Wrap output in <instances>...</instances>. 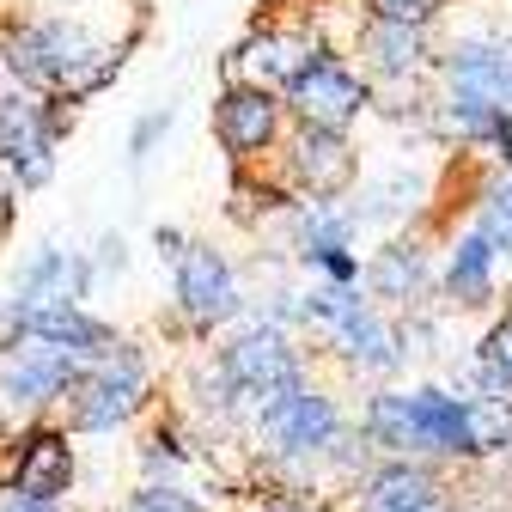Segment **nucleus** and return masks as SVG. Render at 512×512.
<instances>
[{"mask_svg": "<svg viewBox=\"0 0 512 512\" xmlns=\"http://www.w3.org/2000/svg\"><path fill=\"white\" fill-rule=\"evenodd\" d=\"M141 31L147 19H135L122 37H98L74 13H7L0 19V80L86 104L128 68V49L141 43Z\"/></svg>", "mask_w": 512, "mask_h": 512, "instance_id": "f257e3e1", "label": "nucleus"}, {"mask_svg": "<svg viewBox=\"0 0 512 512\" xmlns=\"http://www.w3.org/2000/svg\"><path fill=\"white\" fill-rule=\"evenodd\" d=\"M512 116V37L506 31H458L439 37L433 74H427V135L482 153L494 122Z\"/></svg>", "mask_w": 512, "mask_h": 512, "instance_id": "f03ea898", "label": "nucleus"}, {"mask_svg": "<svg viewBox=\"0 0 512 512\" xmlns=\"http://www.w3.org/2000/svg\"><path fill=\"white\" fill-rule=\"evenodd\" d=\"M348 433V403L336 384L324 378H311L305 391L269 403V409H256L244 421V445H250V464L256 476H269V482H287V488H317V470H324L330 458V445Z\"/></svg>", "mask_w": 512, "mask_h": 512, "instance_id": "7ed1b4c3", "label": "nucleus"}, {"mask_svg": "<svg viewBox=\"0 0 512 512\" xmlns=\"http://www.w3.org/2000/svg\"><path fill=\"white\" fill-rule=\"evenodd\" d=\"M153 409H159L153 348L135 336H116V348L80 372V384L68 391L55 421L68 427V439H110V433H135Z\"/></svg>", "mask_w": 512, "mask_h": 512, "instance_id": "20e7f679", "label": "nucleus"}, {"mask_svg": "<svg viewBox=\"0 0 512 512\" xmlns=\"http://www.w3.org/2000/svg\"><path fill=\"white\" fill-rule=\"evenodd\" d=\"M250 311V281L238 269V256L214 238L189 232L183 256L171 263V324L189 348H208L214 336H226L232 324H244Z\"/></svg>", "mask_w": 512, "mask_h": 512, "instance_id": "39448f33", "label": "nucleus"}, {"mask_svg": "<svg viewBox=\"0 0 512 512\" xmlns=\"http://www.w3.org/2000/svg\"><path fill=\"white\" fill-rule=\"evenodd\" d=\"M214 360L226 372V384L238 391V409L244 421L256 409H269L293 391H305V384L317 378V360L299 336L287 330H269V324H256V317H244V324H232L220 342H214Z\"/></svg>", "mask_w": 512, "mask_h": 512, "instance_id": "423d86ee", "label": "nucleus"}, {"mask_svg": "<svg viewBox=\"0 0 512 512\" xmlns=\"http://www.w3.org/2000/svg\"><path fill=\"white\" fill-rule=\"evenodd\" d=\"M80 488V439L61 421H19L0 433V494L74 506Z\"/></svg>", "mask_w": 512, "mask_h": 512, "instance_id": "0eeeda50", "label": "nucleus"}, {"mask_svg": "<svg viewBox=\"0 0 512 512\" xmlns=\"http://www.w3.org/2000/svg\"><path fill=\"white\" fill-rule=\"evenodd\" d=\"M281 110L287 128H324V135H354L372 116V80L354 68L348 55L324 49L281 86Z\"/></svg>", "mask_w": 512, "mask_h": 512, "instance_id": "6e6552de", "label": "nucleus"}, {"mask_svg": "<svg viewBox=\"0 0 512 512\" xmlns=\"http://www.w3.org/2000/svg\"><path fill=\"white\" fill-rule=\"evenodd\" d=\"M275 183L299 202H348L360 183V141L354 135H324V128H287L281 153L269 159Z\"/></svg>", "mask_w": 512, "mask_h": 512, "instance_id": "1a4fd4ad", "label": "nucleus"}, {"mask_svg": "<svg viewBox=\"0 0 512 512\" xmlns=\"http://www.w3.org/2000/svg\"><path fill=\"white\" fill-rule=\"evenodd\" d=\"M433 226H415V232H391L378 238L366 256H360V293L384 311V317H409L421 305H433Z\"/></svg>", "mask_w": 512, "mask_h": 512, "instance_id": "9d476101", "label": "nucleus"}, {"mask_svg": "<svg viewBox=\"0 0 512 512\" xmlns=\"http://www.w3.org/2000/svg\"><path fill=\"white\" fill-rule=\"evenodd\" d=\"M324 31L317 19H287V13H263L232 49H226V80L238 86H263V92H281L311 55H324Z\"/></svg>", "mask_w": 512, "mask_h": 512, "instance_id": "9b49d317", "label": "nucleus"}, {"mask_svg": "<svg viewBox=\"0 0 512 512\" xmlns=\"http://www.w3.org/2000/svg\"><path fill=\"white\" fill-rule=\"evenodd\" d=\"M439 202V177L415 159H397V165H378V171H360V183L348 189V214L360 220V232H415V226H433Z\"/></svg>", "mask_w": 512, "mask_h": 512, "instance_id": "f8f14e48", "label": "nucleus"}, {"mask_svg": "<svg viewBox=\"0 0 512 512\" xmlns=\"http://www.w3.org/2000/svg\"><path fill=\"white\" fill-rule=\"evenodd\" d=\"M287 141V110L281 92L263 86H238L226 80L214 92V147L232 159V171H263Z\"/></svg>", "mask_w": 512, "mask_h": 512, "instance_id": "ddd939ff", "label": "nucleus"}, {"mask_svg": "<svg viewBox=\"0 0 512 512\" xmlns=\"http://www.w3.org/2000/svg\"><path fill=\"white\" fill-rule=\"evenodd\" d=\"M311 360H330V366H342V378H366V384H403V372H409L397 317H384L372 299H360L342 324L311 348Z\"/></svg>", "mask_w": 512, "mask_h": 512, "instance_id": "4468645a", "label": "nucleus"}, {"mask_svg": "<svg viewBox=\"0 0 512 512\" xmlns=\"http://www.w3.org/2000/svg\"><path fill=\"white\" fill-rule=\"evenodd\" d=\"M80 360L55 354V348H13L0 354V415H7V427L19 421H55L61 403H68V391L80 384Z\"/></svg>", "mask_w": 512, "mask_h": 512, "instance_id": "2eb2a0df", "label": "nucleus"}, {"mask_svg": "<svg viewBox=\"0 0 512 512\" xmlns=\"http://www.w3.org/2000/svg\"><path fill=\"white\" fill-rule=\"evenodd\" d=\"M354 68L372 80V92L384 86H427L433 55H439V31H415V25H384V19H360L348 49Z\"/></svg>", "mask_w": 512, "mask_h": 512, "instance_id": "dca6fc26", "label": "nucleus"}, {"mask_svg": "<svg viewBox=\"0 0 512 512\" xmlns=\"http://www.w3.org/2000/svg\"><path fill=\"white\" fill-rule=\"evenodd\" d=\"M409 427H415V458L433 470H470V397L452 391L445 378L409 384Z\"/></svg>", "mask_w": 512, "mask_h": 512, "instance_id": "f3484780", "label": "nucleus"}, {"mask_svg": "<svg viewBox=\"0 0 512 512\" xmlns=\"http://www.w3.org/2000/svg\"><path fill=\"white\" fill-rule=\"evenodd\" d=\"M500 256L458 226L452 238L439 244V263H433V305L445 317H476V311H500Z\"/></svg>", "mask_w": 512, "mask_h": 512, "instance_id": "a211bd4d", "label": "nucleus"}, {"mask_svg": "<svg viewBox=\"0 0 512 512\" xmlns=\"http://www.w3.org/2000/svg\"><path fill=\"white\" fill-rule=\"evenodd\" d=\"M452 500V476L421 464V458H378L348 494V512H445Z\"/></svg>", "mask_w": 512, "mask_h": 512, "instance_id": "6ab92c4d", "label": "nucleus"}, {"mask_svg": "<svg viewBox=\"0 0 512 512\" xmlns=\"http://www.w3.org/2000/svg\"><path fill=\"white\" fill-rule=\"evenodd\" d=\"M7 293L25 299V305H86V299L98 293V275H92V263H86V250L61 244V238H37V244L19 256Z\"/></svg>", "mask_w": 512, "mask_h": 512, "instance_id": "aec40b11", "label": "nucleus"}, {"mask_svg": "<svg viewBox=\"0 0 512 512\" xmlns=\"http://www.w3.org/2000/svg\"><path fill=\"white\" fill-rule=\"evenodd\" d=\"M202 464H214V458L202 452V439L189 433L171 409H153V415L135 427V470H141V482L189 488V476H196Z\"/></svg>", "mask_w": 512, "mask_h": 512, "instance_id": "412c9836", "label": "nucleus"}, {"mask_svg": "<svg viewBox=\"0 0 512 512\" xmlns=\"http://www.w3.org/2000/svg\"><path fill=\"white\" fill-rule=\"evenodd\" d=\"M116 336L122 330L110 317H98L92 305H31V317H25V342L31 348H55V354L80 360V366L104 360L116 348Z\"/></svg>", "mask_w": 512, "mask_h": 512, "instance_id": "4be33fe9", "label": "nucleus"}, {"mask_svg": "<svg viewBox=\"0 0 512 512\" xmlns=\"http://www.w3.org/2000/svg\"><path fill=\"white\" fill-rule=\"evenodd\" d=\"M452 391L512 403V305L506 311H488V324L476 336V354H470V372L452 384Z\"/></svg>", "mask_w": 512, "mask_h": 512, "instance_id": "5701e85b", "label": "nucleus"}, {"mask_svg": "<svg viewBox=\"0 0 512 512\" xmlns=\"http://www.w3.org/2000/svg\"><path fill=\"white\" fill-rule=\"evenodd\" d=\"M287 208H293V196L275 183V171H269V165H263V171H232V189H226V220H232L238 232L263 238V232H275V226L287 220Z\"/></svg>", "mask_w": 512, "mask_h": 512, "instance_id": "b1692460", "label": "nucleus"}, {"mask_svg": "<svg viewBox=\"0 0 512 512\" xmlns=\"http://www.w3.org/2000/svg\"><path fill=\"white\" fill-rule=\"evenodd\" d=\"M470 232L500 256V269H512V177L506 171H476L470 177Z\"/></svg>", "mask_w": 512, "mask_h": 512, "instance_id": "393cba45", "label": "nucleus"}, {"mask_svg": "<svg viewBox=\"0 0 512 512\" xmlns=\"http://www.w3.org/2000/svg\"><path fill=\"white\" fill-rule=\"evenodd\" d=\"M378 458H372V445L354 433V421H348V433L330 445V458H324V470H317V488H336V494H348L366 470H372Z\"/></svg>", "mask_w": 512, "mask_h": 512, "instance_id": "a878e982", "label": "nucleus"}, {"mask_svg": "<svg viewBox=\"0 0 512 512\" xmlns=\"http://www.w3.org/2000/svg\"><path fill=\"white\" fill-rule=\"evenodd\" d=\"M458 0H360V19H384V25H415V31H439V19Z\"/></svg>", "mask_w": 512, "mask_h": 512, "instance_id": "bb28decb", "label": "nucleus"}, {"mask_svg": "<svg viewBox=\"0 0 512 512\" xmlns=\"http://www.w3.org/2000/svg\"><path fill=\"white\" fill-rule=\"evenodd\" d=\"M116 512H214L196 488H165V482H135Z\"/></svg>", "mask_w": 512, "mask_h": 512, "instance_id": "cd10ccee", "label": "nucleus"}, {"mask_svg": "<svg viewBox=\"0 0 512 512\" xmlns=\"http://www.w3.org/2000/svg\"><path fill=\"white\" fill-rule=\"evenodd\" d=\"M171 128H177V110L171 104H153V110H141L135 116V128H128V165H147L159 147H165V135H171Z\"/></svg>", "mask_w": 512, "mask_h": 512, "instance_id": "c85d7f7f", "label": "nucleus"}, {"mask_svg": "<svg viewBox=\"0 0 512 512\" xmlns=\"http://www.w3.org/2000/svg\"><path fill=\"white\" fill-rule=\"evenodd\" d=\"M86 263H92L98 281H110V275L122 281V275H128V238H122V232H104V238L86 250Z\"/></svg>", "mask_w": 512, "mask_h": 512, "instance_id": "c756f323", "label": "nucleus"}, {"mask_svg": "<svg viewBox=\"0 0 512 512\" xmlns=\"http://www.w3.org/2000/svg\"><path fill=\"white\" fill-rule=\"evenodd\" d=\"M482 159H488L494 171H506V177H512V116H500V122H494V135H488Z\"/></svg>", "mask_w": 512, "mask_h": 512, "instance_id": "7c9ffc66", "label": "nucleus"}, {"mask_svg": "<svg viewBox=\"0 0 512 512\" xmlns=\"http://www.w3.org/2000/svg\"><path fill=\"white\" fill-rule=\"evenodd\" d=\"M183 244H189V232H183V226H153V256H159L165 269L183 256Z\"/></svg>", "mask_w": 512, "mask_h": 512, "instance_id": "2f4dec72", "label": "nucleus"}, {"mask_svg": "<svg viewBox=\"0 0 512 512\" xmlns=\"http://www.w3.org/2000/svg\"><path fill=\"white\" fill-rule=\"evenodd\" d=\"M0 512H74V506H49V500H19V494H0Z\"/></svg>", "mask_w": 512, "mask_h": 512, "instance_id": "473e14b6", "label": "nucleus"}, {"mask_svg": "<svg viewBox=\"0 0 512 512\" xmlns=\"http://www.w3.org/2000/svg\"><path fill=\"white\" fill-rule=\"evenodd\" d=\"M13 214H19V196H0V244L13 238Z\"/></svg>", "mask_w": 512, "mask_h": 512, "instance_id": "72a5a7b5", "label": "nucleus"}, {"mask_svg": "<svg viewBox=\"0 0 512 512\" xmlns=\"http://www.w3.org/2000/svg\"><path fill=\"white\" fill-rule=\"evenodd\" d=\"M506 305H512V293H506Z\"/></svg>", "mask_w": 512, "mask_h": 512, "instance_id": "f704fd0d", "label": "nucleus"}]
</instances>
